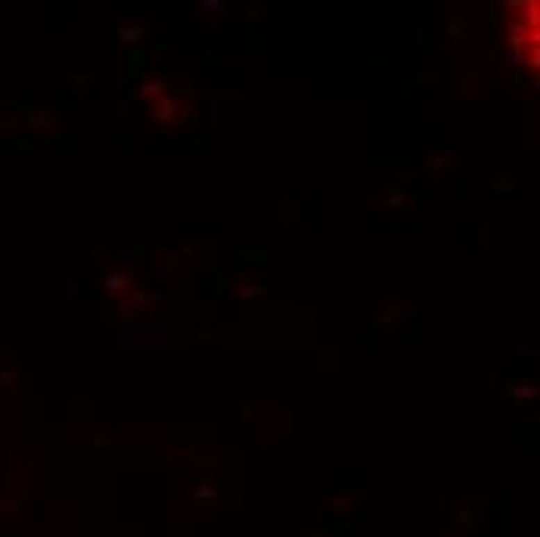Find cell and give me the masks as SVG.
Segmentation results:
<instances>
[{
	"label": "cell",
	"instance_id": "cell-5",
	"mask_svg": "<svg viewBox=\"0 0 540 537\" xmlns=\"http://www.w3.org/2000/svg\"><path fill=\"white\" fill-rule=\"evenodd\" d=\"M444 165H450V158H435V162H432L429 168H444Z\"/></svg>",
	"mask_w": 540,
	"mask_h": 537
},
{
	"label": "cell",
	"instance_id": "cell-2",
	"mask_svg": "<svg viewBox=\"0 0 540 537\" xmlns=\"http://www.w3.org/2000/svg\"><path fill=\"white\" fill-rule=\"evenodd\" d=\"M106 286H109L112 292H122V289H128L131 283H128V276H118V274H112V276H106Z\"/></svg>",
	"mask_w": 540,
	"mask_h": 537
},
{
	"label": "cell",
	"instance_id": "cell-1",
	"mask_svg": "<svg viewBox=\"0 0 540 537\" xmlns=\"http://www.w3.org/2000/svg\"><path fill=\"white\" fill-rule=\"evenodd\" d=\"M385 208L388 211H398V208H404L407 205V193L404 190H398V187H385Z\"/></svg>",
	"mask_w": 540,
	"mask_h": 537
},
{
	"label": "cell",
	"instance_id": "cell-4",
	"mask_svg": "<svg viewBox=\"0 0 540 537\" xmlns=\"http://www.w3.org/2000/svg\"><path fill=\"white\" fill-rule=\"evenodd\" d=\"M143 94H146V97H152V94L158 97V94H162V84H158V81H156V84H146V88H143Z\"/></svg>",
	"mask_w": 540,
	"mask_h": 537
},
{
	"label": "cell",
	"instance_id": "cell-3",
	"mask_svg": "<svg viewBox=\"0 0 540 537\" xmlns=\"http://www.w3.org/2000/svg\"><path fill=\"white\" fill-rule=\"evenodd\" d=\"M171 112H174V106H171V103H162V106L156 109V118H162V122H171V118H174Z\"/></svg>",
	"mask_w": 540,
	"mask_h": 537
}]
</instances>
